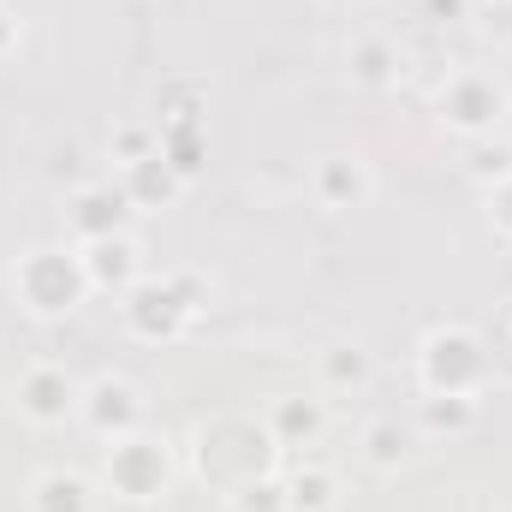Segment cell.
<instances>
[{
	"label": "cell",
	"mask_w": 512,
	"mask_h": 512,
	"mask_svg": "<svg viewBox=\"0 0 512 512\" xmlns=\"http://www.w3.org/2000/svg\"><path fill=\"white\" fill-rule=\"evenodd\" d=\"M411 441H417V429H405L399 417H376L358 447H364V465L370 471H399L411 459Z\"/></svg>",
	"instance_id": "obj_19"
},
{
	"label": "cell",
	"mask_w": 512,
	"mask_h": 512,
	"mask_svg": "<svg viewBox=\"0 0 512 512\" xmlns=\"http://www.w3.org/2000/svg\"><path fill=\"white\" fill-rule=\"evenodd\" d=\"M286 507L292 512H334L340 507V471H328V465H316V459H304V465H292L286 477Z\"/></svg>",
	"instance_id": "obj_18"
},
{
	"label": "cell",
	"mask_w": 512,
	"mask_h": 512,
	"mask_svg": "<svg viewBox=\"0 0 512 512\" xmlns=\"http://www.w3.org/2000/svg\"><path fill=\"white\" fill-rule=\"evenodd\" d=\"M24 512H96V483L84 471H36L30 489H24Z\"/></svg>",
	"instance_id": "obj_15"
},
{
	"label": "cell",
	"mask_w": 512,
	"mask_h": 512,
	"mask_svg": "<svg viewBox=\"0 0 512 512\" xmlns=\"http://www.w3.org/2000/svg\"><path fill=\"white\" fill-rule=\"evenodd\" d=\"M12 298L36 322H66L90 298V274H84L78 245H30L12 262Z\"/></svg>",
	"instance_id": "obj_2"
},
{
	"label": "cell",
	"mask_w": 512,
	"mask_h": 512,
	"mask_svg": "<svg viewBox=\"0 0 512 512\" xmlns=\"http://www.w3.org/2000/svg\"><path fill=\"white\" fill-rule=\"evenodd\" d=\"M227 507L233 512H292L286 507V483H280V471H274V477H256V483H245V489H233Z\"/></svg>",
	"instance_id": "obj_22"
},
{
	"label": "cell",
	"mask_w": 512,
	"mask_h": 512,
	"mask_svg": "<svg viewBox=\"0 0 512 512\" xmlns=\"http://www.w3.org/2000/svg\"><path fill=\"white\" fill-rule=\"evenodd\" d=\"M78 399H84V382L66 370V364H30L18 370L12 382V405L30 429H60V423H78Z\"/></svg>",
	"instance_id": "obj_7"
},
{
	"label": "cell",
	"mask_w": 512,
	"mask_h": 512,
	"mask_svg": "<svg viewBox=\"0 0 512 512\" xmlns=\"http://www.w3.org/2000/svg\"><path fill=\"white\" fill-rule=\"evenodd\" d=\"M78 423L96 435V441H120L131 429H143V387L131 376H90L84 399H78Z\"/></svg>",
	"instance_id": "obj_9"
},
{
	"label": "cell",
	"mask_w": 512,
	"mask_h": 512,
	"mask_svg": "<svg viewBox=\"0 0 512 512\" xmlns=\"http://www.w3.org/2000/svg\"><path fill=\"white\" fill-rule=\"evenodd\" d=\"M352 78L364 84V90H382L399 78V48L387 42V36H358L352 42Z\"/></svg>",
	"instance_id": "obj_20"
},
{
	"label": "cell",
	"mask_w": 512,
	"mask_h": 512,
	"mask_svg": "<svg viewBox=\"0 0 512 512\" xmlns=\"http://www.w3.org/2000/svg\"><path fill=\"white\" fill-rule=\"evenodd\" d=\"M12 42H18V18H12V6L0 0V60L12 54Z\"/></svg>",
	"instance_id": "obj_25"
},
{
	"label": "cell",
	"mask_w": 512,
	"mask_h": 512,
	"mask_svg": "<svg viewBox=\"0 0 512 512\" xmlns=\"http://www.w3.org/2000/svg\"><path fill=\"white\" fill-rule=\"evenodd\" d=\"M161 126V155H167V167L191 185V179H203V167H209V131H203V114H179V120H155Z\"/></svg>",
	"instance_id": "obj_16"
},
{
	"label": "cell",
	"mask_w": 512,
	"mask_h": 512,
	"mask_svg": "<svg viewBox=\"0 0 512 512\" xmlns=\"http://www.w3.org/2000/svg\"><path fill=\"white\" fill-rule=\"evenodd\" d=\"M465 173L489 191L495 179H507L512 173V143H501V137H477V143H465Z\"/></svg>",
	"instance_id": "obj_21"
},
{
	"label": "cell",
	"mask_w": 512,
	"mask_h": 512,
	"mask_svg": "<svg viewBox=\"0 0 512 512\" xmlns=\"http://www.w3.org/2000/svg\"><path fill=\"white\" fill-rule=\"evenodd\" d=\"M179 477V459H173V441L167 435H149V429H131L120 441H108L102 453V489L126 507H149L173 489Z\"/></svg>",
	"instance_id": "obj_4"
},
{
	"label": "cell",
	"mask_w": 512,
	"mask_h": 512,
	"mask_svg": "<svg viewBox=\"0 0 512 512\" xmlns=\"http://www.w3.org/2000/svg\"><path fill=\"white\" fill-rule=\"evenodd\" d=\"M417 387L423 393H483L489 387V346L465 322H441L417 340Z\"/></svg>",
	"instance_id": "obj_5"
},
{
	"label": "cell",
	"mask_w": 512,
	"mask_h": 512,
	"mask_svg": "<svg viewBox=\"0 0 512 512\" xmlns=\"http://www.w3.org/2000/svg\"><path fill=\"white\" fill-rule=\"evenodd\" d=\"M262 423H268L280 453H304V447H316L328 435V405L316 393H280V399H268Z\"/></svg>",
	"instance_id": "obj_11"
},
{
	"label": "cell",
	"mask_w": 512,
	"mask_h": 512,
	"mask_svg": "<svg viewBox=\"0 0 512 512\" xmlns=\"http://www.w3.org/2000/svg\"><path fill=\"white\" fill-rule=\"evenodd\" d=\"M280 465V447L268 435V423L251 411H221V417H203L191 429V471L227 501L233 489H245L256 477H274Z\"/></svg>",
	"instance_id": "obj_1"
},
{
	"label": "cell",
	"mask_w": 512,
	"mask_h": 512,
	"mask_svg": "<svg viewBox=\"0 0 512 512\" xmlns=\"http://www.w3.org/2000/svg\"><path fill=\"white\" fill-rule=\"evenodd\" d=\"M310 197L328 209V215H352L376 197V173L364 155H322L310 167Z\"/></svg>",
	"instance_id": "obj_10"
},
{
	"label": "cell",
	"mask_w": 512,
	"mask_h": 512,
	"mask_svg": "<svg viewBox=\"0 0 512 512\" xmlns=\"http://www.w3.org/2000/svg\"><path fill=\"white\" fill-rule=\"evenodd\" d=\"M84 256V274H90V292H126L143 280V245L131 233H114V239H96V245H78Z\"/></svg>",
	"instance_id": "obj_12"
},
{
	"label": "cell",
	"mask_w": 512,
	"mask_h": 512,
	"mask_svg": "<svg viewBox=\"0 0 512 512\" xmlns=\"http://www.w3.org/2000/svg\"><path fill=\"white\" fill-rule=\"evenodd\" d=\"M483 417V393H423L417 399V435L429 441H459Z\"/></svg>",
	"instance_id": "obj_14"
},
{
	"label": "cell",
	"mask_w": 512,
	"mask_h": 512,
	"mask_svg": "<svg viewBox=\"0 0 512 512\" xmlns=\"http://www.w3.org/2000/svg\"><path fill=\"white\" fill-rule=\"evenodd\" d=\"M131 221H137V203L126 197L120 179H90V185H78L72 203H66V233H72V245H96V239L131 233Z\"/></svg>",
	"instance_id": "obj_8"
},
{
	"label": "cell",
	"mask_w": 512,
	"mask_h": 512,
	"mask_svg": "<svg viewBox=\"0 0 512 512\" xmlns=\"http://www.w3.org/2000/svg\"><path fill=\"white\" fill-rule=\"evenodd\" d=\"M108 149H114L120 167H126V161H143V155L161 149V126H155V120H131V126H120L114 137H108Z\"/></svg>",
	"instance_id": "obj_23"
},
{
	"label": "cell",
	"mask_w": 512,
	"mask_h": 512,
	"mask_svg": "<svg viewBox=\"0 0 512 512\" xmlns=\"http://www.w3.org/2000/svg\"><path fill=\"white\" fill-rule=\"evenodd\" d=\"M429 18H465V0H423Z\"/></svg>",
	"instance_id": "obj_26"
},
{
	"label": "cell",
	"mask_w": 512,
	"mask_h": 512,
	"mask_svg": "<svg viewBox=\"0 0 512 512\" xmlns=\"http://www.w3.org/2000/svg\"><path fill=\"white\" fill-rule=\"evenodd\" d=\"M435 114H441V126L453 131V137L477 143V137H495L501 131V120L512 114V90H507V78H495L489 66H459L441 84Z\"/></svg>",
	"instance_id": "obj_6"
},
{
	"label": "cell",
	"mask_w": 512,
	"mask_h": 512,
	"mask_svg": "<svg viewBox=\"0 0 512 512\" xmlns=\"http://www.w3.org/2000/svg\"><path fill=\"white\" fill-rule=\"evenodd\" d=\"M120 185H126V197L137 209H167L179 191H185V179L167 167V155L155 149V155H143V161H126L120 167Z\"/></svg>",
	"instance_id": "obj_17"
},
{
	"label": "cell",
	"mask_w": 512,
	"mask_h": 512,
	"mask_svg": "<svg viewBox=\"0 0 512 512\" xmlns=\"http://www.w3.org/2000/svg\"><path fill=\"white\" fill-rule=\"evenodd\" d=\"M483 209H489V227H495L501 239H512V173L483 191Z\"/></svg>",
	"instance_id": "obj_24"
},
{
	"label": "cell",
	"mask_w": 512,
	"mask_h": 512,
	"mask_svg": "<svg viewBox=\"0 0 512 512\" xmlns=\"http://www.w3.org/2000/svg\"><path fill=\"white\" fill-rule=\"evenodd\" d=\"M203 310V286L191 274H143L120 292V328L143 346H173Z\"/></svg>",
	"instance_id": "obj_3"
},
{
	"label": "cell",
	"mask_w": 512,
	"mask_h": 512,
	"mask_svg": "<svg viewBox=\"0 0 512 512\" xmlns=\"http://www.w3.org/2000/svg\"><path fill=\"white\" fill-rule=\"evenodd\" d=\"M370 382H376V352L364 340H328L316 352V387L322 393L346 399V393H364Z\"/></svg>",
	"instance_id": "obj_13"
}]
</instances>
